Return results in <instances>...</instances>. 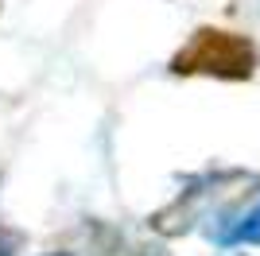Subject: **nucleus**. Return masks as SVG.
<instances>
[{"label": "nucleus", "instance_id": "nucleus-1", "mask_svg": "<svg viewBox=\"0 0 260 256\" xmlns=\"http://www.w3.org/2000/svg\"><path fill=\"white\" fill-rule=\"evenodd\" d=\"M256 66V51L249 39L229 31H198V39L175 58V70H206V74H221V78H249Z\"/></svg>", "mask_w": 260, "mask_h": 256}]
</instances>
